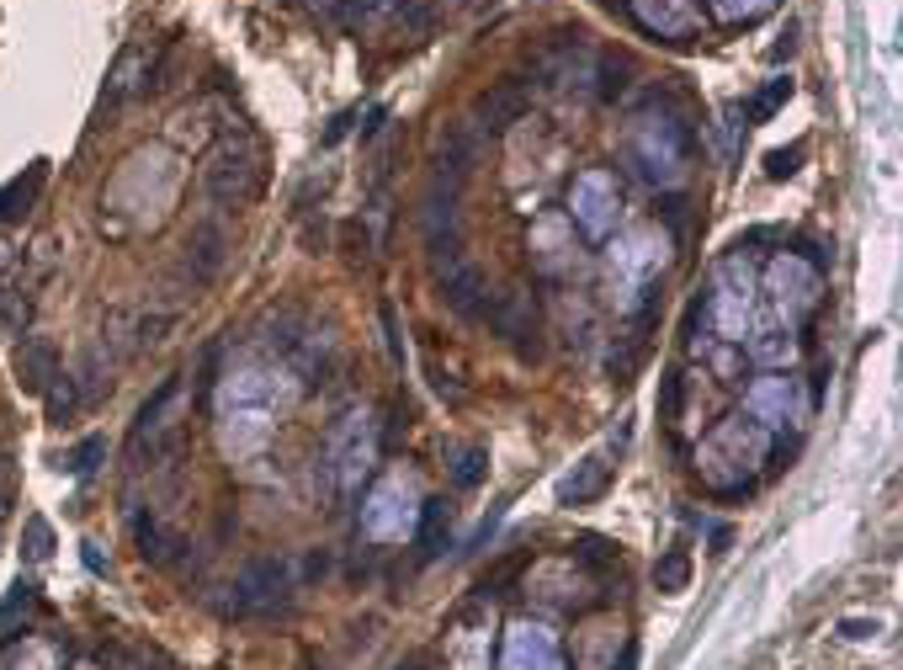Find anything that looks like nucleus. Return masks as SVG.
I'll use <instances>...</instances> for the list:
<instances>
[{
  "label": "nucleus",
  "instance_id": "46",
  "mask_svg": "<svg viewBox=\"0 0 903 670\" xmlns=\"http://www.w3.org/2000/svg\"><path fill=\"white\" fill-rule=\"evenodd\" d=\"M86 570H96V575H107V564H101V553H96V543H86Z\"/></svg>",
  "mask_w": 903,
  "mask_h": 670
},
{
  "label": "nucleus",
  "instance_id": "1",
  "mask_svg": "<svg viewBox=\"0 0 903 670\" xmlns=\"http://www.w3.org/2000/svg\"><path fill=\"white\" fill-rule=\"evenodd\" d=\"M282 372L271 367H229L224 372V389H218V426H224V447L229 453H255L266 442V431L276 426V415L293 404L287 389H276Z\"/></svg>",
  "mask_w": 903,
  "mask_h": 670
},
{
  "label": "nucleus",
  "instance_id": "40",
  "mask_svg": "<svg viewBox=\"0 0 903 670\" xmlns=\"http://www.w3.org/2000/svg\"><path fill=\"white\" fill-rule=\"evenodd\" d=\"M383 314V331H389V352H393V363L404 367V346H399V314H393V304H383L378 309Z\"/></svg>",
  "mask_w": 903,
  "mask_h": 670
},
{
  "label": "nucleus",
  "instance_id": "33",
  "mask_svg": "<svg viewBox=\"0 0 903 670\" xmlns=\"http://www.w3.org/2000/svg\"><path fill=\"white\" fill-rule=\"evenodd\" d=\"M803 154H808V144H786V150H771V154H765V176H771V182H786V176H797V171H803Z\"/></svg>",
  "mask_w": 903,
  "mask_h": 670
},
{
  "label": "nucleus",
  "instance_id": "3",
  "mask_svg": "<svg viewBox=\"0 0 903 670\" xmlns=\"http://www.w3.org/2000/svg\"><path fill=\"white\" fill-rule=\"evenodd\" d=\"M372 463H378V431H372V415H367V410L340 415V426L330 431L325 457H319L325 495H330L335 506H346V500L361 489V479L372 474Z\"/></svg>",
  "mask_w": 903,
  "mask_h": 670
},
{
  "label": "nucleus",
  "instance_id": "12",
  "mask_svg": "<svg viewBox=\"0 0 903 670\" xmlns=\"http://www.w3.org/2000/svg\"><path fill=\"white\" fill-rule=\"evenodd\" d=\"M421 229H425V245H431V256L442 261L447 256V267L452 261H463V218H457V186L452 182H431V192H425V208H421Z\"/></svg>",
  "mask_w": 903,
  "mask_h": 670
},
{
  "label": "nucleus",
  "instance_id": "15",
  "mask_svg": "<svg viewBox=\"0 0 903 670\" xmlns=\"http://www.w3.org/2000/svg\"><path fill=\"white\" fill-rule=\"evenodd\" d=\"M537 293H526V288H505L483 309V325L505 341H521V346H526V335H537Z\"/></svg>",
  "mask_w": 903,
  "mask_h": 670
},
{
  "label": "nucleus",
  "instance_id": "31",
  "mask_svg": "<svg viewBox=\"0 0 903 670\" xmlns=\"http://www.w3.org/2000/svg\"><path fill=\"white\" fill-rule=\"evenodd\" d=\"M22 553H28L32 564H43V559L54 553V527L43 517H28V527H22Z\"/></svg>",
  "mask_w": 903,
  "mask_h": 670
},
{
  "label": "nucleus",
  "instance_id": "20",
  "mask_svg": "<svg viewBox=\"0 0 903 670\" xmlns=\"http://www.w3.org/2000/svg\"><path fill=\"white\" fill-rule=\"evenodd\" d=\"M526 107H532V96L521 91L515 80H505V86H494V91H483L479 96V107H474V128L479 133H500V128H511V122L526 118Z\"/></svg>",
  "mask_w": 903,
  "mask_h": 670
},
{
  "label": "nucleus",
  "instance_id": "6",
  "mask_svg": "<svg viewBox=\"0 0 903 670\" xmlns=\"http://www.w3.org/2000/svg\"><path fill=\"white\" fill-rule=\"evenodd\" d=\"M203 186L218 208H240L261 192V154L250 150L244 139H224L213 160L203 165Z\"/></svg>",
  "mask_w": 903,
  "mask_h": 670
},
{
  "label": "nucleus",
  "instance_id": "9",
  "mask_svg": "<svg viewBox=\"0 0 903 670\" xmlns=\"http://www.w3.org/2000/svg\"><path fill=\"white\" fill-rule=\"evenodd\" d=\"M765 288L776 299V320L786 331H797L813 314V304H818V267L808 256H776L771 272H765Z\"/></svg>",
  "mask_w": 903,
  "mask_h": 670
},
{
  "label": "nucleus",
  "instance_id": "45",
  "mask_svg": "<svg viewBox=\"0 0 903 670\" xmlns=\"http://www.w3.org/2000/svg\"><path fill=\"white\" fill-rule=\"evenodd\" d=\"M617 670H638V644H622V660H617Z\"/></svg>",
  "mask_w": 903,
  "mask_h": 670
},
{
  "label": "nucleus",
  "instance_id": "34",
  "mask_svg": "<svg viewBox=\"0 0 903 670\" xmlns=\"http://www.w3.org/2000/svg\"><path fill=\"white\" fill-rule=\"evenodd\" d=\"M101 457H107V436H86L75 453H69V474H80V479H90L96 468H101Z\"/></svg>",
  "mask_w": 903,
  "mask_h": 670
},
{
  "label": "nucleus",
  "instance_id": "8",
  "mask_svg": "<svg viewBox=\"0 0 903 670\" xmlns=\"http://www.w3.org/2000/svg\"><path fill=\"white\" fill-rule=\"evenodd\" d=\"M415 521H421V506H415V479H410V474L383 479V485L372 489V500L361 506V527H367V538H378V543L410 538Z\"/></svg>",
  "mask_w": 903,
  "mask_h": 670
},
{
  "label": "nucleus",
  "instance_id": "10",
  "mask_svg": "<svg viewBox=\"0 0 903 670\" xmlns=\"http://www.w3.org/2000/svg\"><path fill=\"white\" fill-rule=\"evenodd\" d=\"M287 591H293L287 559H255V564H244V575L235 580V612H240V617L287 612Z\"/></svg>",
  "mask_w": 903,
  "mask_h": 670
},
{
  "label": "nucleus",
  "instance_id": "27",
  "mask_svg": "<svg viewBox=\"0 0 903 670\" xmlns=\"http://www.w3.org/2000/svg\"><path fill=\"white\" fill-rule=\"evenodd\" d=\"M43 404H48V421H59V426H64V421H75V415L86 410V399H80V383H75L69 372H59V378L43 389Z\"/></svg>",
  "mask_w": 903,
  "mask_h": 670
},
{
  "label": "nucleus",
  "instance_id": "22",
  "mask_svg": "<svg viewBox=\"0 0 903 670\" xmlns=\"http://www.w3.org/2000/svg\"><path fill=\"white\" fill-rule=\"evenodd\" d=\"M606 485H611V463L606 457H585V463H574V474H564L558 500L564 506H590V500L606 495Z\"/></svg>",
  "mask_w": 903,
  "mask_h": 670
},
{
  "label": "nucleus",
  "instance_id": "37",
  "mask_svg": "<svg viewBox=\"0 0 903 670\" xmlns=\"http://www.w3.org/2000/svg\"><path fill=\"white\" fill-rule=\"evenodd\" d=\"M628 91V60H601V101Z\"/></svg>",
  "mask_w": 903,
  "mask_h": 670
},
{
  "label": "nucleus",
  "instance_id": "29",
  "mask_svg": "<svg viewBox=\"0 0 903 670\" xmlns=\"http://www.w3.org/2000/svg\"><path fill=\"white\" fill-rule=\"evenodd\" d=\"M489 474V453L483 447H457L452 453V489H479Z\"/></svg>",
  "mask_w": 903,
  "mask_h": 670
},
{
  "label": "nucleus",
  "instance_id": "28",
  "mask_svg": "<svg viewBox=\"0 0 903 670\" xmlns=\"http://www.w3.org/2000/svg\"><path fill=\"white\" fill-rule=\"evenodd\" d=\"M133 543H139V559H144V564H171V549H176V543H165V532H160L154 517H144V511H133Z\"/></svg>",
  "mask_w": 903,
  "mask_h": 670
},
{
  "label": "nucleus",
  "instance_id": "41",
  "mask_svg": "<svg viewBox=\"0 0 903 670\" xmlns=\"http://www.w3.org/2000/svg\"><path fill=\"white\" fill-rule=\"evenodd\" d=\"M792 48H797V28H792V22H786V28L776 32V43H771V64L792 60Z\"/></svg>",
  "mask_w": 903,
  "mask_h": 670
},
{
  "label": "nucleus",
  "instance_id": "24",
  "mask_svg": "<svg viewBox=\"0 0 903 670\" xmlns=\"http://www.w3.org/2000/svg\"><path fill=\"white\" fill-rule=\"evenodd\" d=\"M638 22L654 32H686L696 22L692 0H638Z\"/></svg>",
  "mask_w": 903,
  "mask_h": 670
},
{
  "label": "nucleus",
  "instance_id": "21",
  "mask_svg": "<svg viewBox=\"0 0 903 670\" xmlns=\"http://www.w3.org/2000/svg\"><path fill=\"white\" fill-rule=\"evenodd\" d=\"M48 182V160H32L22 176H11V182L0 186V224H17V218L32 214V203H37V192Z\"/></svg>",
  "mask_w": 903,
  "mask_h": 670
},
{
  "label": "nucleus",
  "instance_id": "30",
  "mask_svg": "<svg viewBox=\"0 0 903 670\" xmlns=\"http://www.w3.org/2000/svg\"><path fill=\"white\" fill-rule=\"evenodd\" d=\"M654 585H660V591H670V596H675V591H686V585H692V553H686V549L664 553L660 564H654Z\"/></svg>",
  "mask_w": 903,
  "mask_h": 670
},
{
  "label": "nucleus",
  "instance_id": "11",
  "mask_svg": "<svg viewBox=\"0 0 903 670\" xmlns=\"http://www.w3.org/2000/svg\"><path fill=\"white\" fill-rule=\"evenodd\" d=\"M569 214H574V224H579L590 240H606V235L617 229V218H622V197H617V182H611L606 171H585V176L574 182Z\"/></svg>",
  "mask_w": 903,
  "mask_h": 670
},
{
  "label": "nucleus",
  "instance_id": "23",
  "mask_svg": "<svg viewBox=\"0 0 903 670\" xmlns=\"http://www.w3.org/2000/svg\"><path fill=\"white\" fill-rule=\"evenodd\" d=\"M176 399H181V378H165V383H160V389H154V395L144 399V410H139V421H133V431H128V442H133V453H139L144 442H150L154 431L165 426V410H171Z\"/></svg>",
  "mask_w": 903,
  "mask_h": 670
},
{
  "label": "nucleus",
  "instance_id": "17",
  "mask_svg": "<svg viewBox=\"0 0 903 670\" xmlns=\"http://www.w3.org/2000/svg\"><path fill=\"white\" fill-rule=\"evenodd\" d=\"M483 160V133L479 128H468V122H457V128H447L442 133V150H436V176L442 182H463L474 165Z\"/></svg>",
  "mask_w": 903,
  "mask_h": 670
},
{
  "label": "nucleus",
  "instance_id": "35",
  "mask_svg": "<svg viewBox=\"0 0 903 670\" xmlns=\"http://www.w3.org/2000/svg\"><path fill=\"white\" fill-rule=\"evenodd\" d=\"M786 96H792V80H771V86H765V91L750 101V122H771Z\"/></svg>",
  "mask_w": 903,
  "mask_h": 670
},
{
  "label": "nucleus",
  "instance_id": "26",
  "mask_svg": "<svg viewBox=\"0 0 903 670\" xmlns=\"http://www.w3.org/2000/svg\"><path fill=\"white\" fill-rule=\"evenodd\" d=\"M750 341V357L754 363H765V367H792V357H797V341H792V331H754V335H744Z\"/></svg>",
  "mask_w": 903,
  "mask_h": 670
},
{
  "label": "nucleus",
  "instance_id": "19",
  "mask_svg": "<svg viewBox=\"0 0 903 670\" xmlns=\"http://www.w3.org/2000/svg\"><path fill=\"white\" fill-rule=\"evenodd\" d=\"M59 372H64V367H59V346H54L48 335H28V341L17 346V378H22V389L43 395Z\"/></svg>",
  "mask_w": 903,
  "mask_h": 670
},
{
  "label": "nucleus",
  "instance_id": "5",
  "mask_svg": "<svg viewBox=\"0 0 903 670\" xmlns=\"http://www.w3.org/2000/svg\"><path fill=\"white\" fill-rule=\"evenodd\" d=\"M686 154H692V133H686V122L638 118V128H632V139H628V160L649 186L675 182V176L686 171Z\"/></svg>",
  "mask_w": 903,
  "mask_h": 670
},
{
  "label": "nucleus",
  "instance_id": "42",
  "mask_svg": "<svg viewBox=\"0 0 903 670\" xmlns=\"http://www.w3.org/2000/svg\"><path fill=\"white\" fill-rule=\"evenodd\" d=\"M771 0H718L722 17H754V11H765Z\"/></svg>",
  "mask_w": 903,
  "mask_h": 670
},
{
  "label": "nucleus",
  "instance_id": "39",
  "mask_svg": "<svg viewBox=\"0 0 903 670\" xmlns=\"http://www.w3.org/2000/svg\"><path fill=\"white\" fill-rule=\"evenodd\" d=\"M840 639H850V644H861V639H877L882 634V623L877 617H840V628H835Z\"/></svg>",
  "mask_w": 903,
  "mask_h": 670
},
{
  "label": "nucleus",
  "instance_id": "2",
  "mask_svg": "<svg viewBox=\"0 0 903 670\" xmlns=\"http://www.w3.org/2000/svg\"><path fill=\"white\" fill-rule=\"evenodd\" d=\"M701 474L712 479V489H722V468H733L728 479V495H750V474L771 457V431L760 421H744V415H728L707 442H701Z\"/></svg>",
  "mask_w": 903,
  "mask_h": 670
},
{
  "label": "nucleus",
  "instance_id": "18",
  "mask_svg": "<svg viewBox=\"0 0 903 670\" xmlns=\"http://www.w3.org/2000/svg\"><path fill=\"white\" fill-rule=\"evenodd\" d=\"M442 299H447L452 314H463V320H483V309H489V282H483L479 267L452 261L447 277H442Z\"/></svg>",
  "mask_w": 903,
  "mask_h": 670
},
{
  "label": "nucleus",
  "instance_id": "36",
  "mask_svg": "<svg viewBox=\"0 0 903 670\" xmlns=\"http://www.w3.org/2000/svg\"><path fill=\"white\" fill-rule=\"evenodd\" d=\"M681 399H686V378L664 372L660 378V421H681Z\"/></svg>",
  "mask_w": 903,
  "mask_h": 670
},
{
  "label": "nucleus",
  "instance_id": "13",
  "mask_svg": "<svg viewBox=\"0 0 903 670\" xmlns=\"http://www.w3.org/2000/svg\"><path fill=\"white\" fill-rule=\"evenodd\" d=\"M500 670H564V655H558L553 628H547V623H532V617H515L511 628H505Z\"/></svg>",
  "mask_w": 903,
  "mask_h": 670
},
{
  "label": "nucleus",
  "instance_id": "38",
  "mask_svg": "<svg viewBox=\"0 0 903 670\" xmlns=\"http://www.w3.org/2000/svg\"><path fill=\"white\" fill-rule=\"evenodd\" d=\"M574 559H579V564H590V570H611V564H617V553L606 549L601 538H585V543L574 549Z\"/></svg>",
  "mask_w": 903,
  "mask_h": 670
},
{
  "label": "nucleus",
  "instance_id": "44",
  "mask_svg": "<svg viewBox=\"0 0 903 670\" xmlns=\"http://www.w3.org/2000/svg\"><path fill=\"white\" fill-rule=\"evenodd\" d=\"M664 218H670V229H681V224H686V197H670V203H664Z\"/></svg>",
  "mask_w": 903,
  "mask_h": 670
},
{
  "label": "nucleus",
  "instance_id": "43",
  "mask_svg": "<svg viewBox=\"0 0 903 670\" xmlns=\"http://www.w3.org/2000/svg\"><path fill=\"white\" fill-rule=\"evenodd\" d=\"M346 250H351V261H357V256L367 261V229H361V224H346Z\"/></svg>",
  "mask_w": 903,
  "mask_h": 670
},
{
  "label": "nucleus",
  "instance_id": "7",
  "mask_svg": "<svg viewBox=\"0 0 903 670\" xmlns=\"http://www.w3.org/2000/svg\"><path fill=\"white\" fill-rule=\"evenodd\" d=\"M606 267H611V293H622V309H632L643 293H649V282L660 277L664 267V240L654 229H643V235H628L622 245H611V256H606Z\"/></svg>",
  "mask_w": 903,
  "mask_h": 670
},
{
  "label": "nucleus",
  "instance_id": "25",
  "mask_svg": "<svg viewBox=\"0 0 903 670\" xmlns=\"http://www.w3.org/2000/svg\"><path fill=\"white\" fill-rule=\"evenodd\" d=\"M447 532H452V506L447 500H425L421 521H415V538H421V559H436L447 549Z\"/></svg>",
  "mask_w": 903,
  "mask_h": 670
},
{
  "label": "nucleus",
  "instance_id": "32",
  "mask_svg": "<svg viewBox=\"0 0 903 670\" xmlns=\"http://www.w3.org/2000/svg\"><path fill=\"white\" fill-rule=\"evenodd\" d=\"M32 607H37V591H32L28 580H17V585H11V596L0 602V634H6V628H11L17 617H28Z\"/></svg>",
  "mask_w": 903,
  "mask_h": 670
},
{
  "label": "nucleus",
  "instance_id": "4",
  "mask_svg": "<svg viewBox=\"0 0 903 670\" xmlns=\"http://www.w3.org/2000/svg\"><path fill=\"white\" fill-rule=\"evenodd\" d=\"M701 325H712V341H728V346H744L750 335V314H754V277L744 267V256H728L718 267V282L712 293L696 304Z\"/></svg>",
  "mask_w": 903,
  "mask_h": 670
},
{
  "label": "nucleus",
  "instance_id": "16",
  "mask_svg": "<svg viewBox=\"0 0 903 670\" xmlns=\"http://www.w3.org/2000/svg\"><path fill=\"white\" fill-rule=\"evenodd\" d=\"M224 261H229V235H224V224L203 218V224L192 229V240H186V272H192V288H208L213 277L224 272Z\"/></svg>",
  "mask_w": 903,
  "mask_h": 670
},
{
  "label": "nucleus",
  "instance_id": "14",
  "mask_svg": "<svg viewBox=\"0 0 903 670\" xmlns=\"http://www.w3.org/2000/svg\"><path fill=\"white\" fill-rule=\"evenodd\" d=\"M744 410H750V421H760L765 431H782L786 421L803 415V389H797L792 372H765V378H754L750 383Z\"/></svg>",
  "mask_w": 903,
  "mask_h": 670
}]
</instances>
